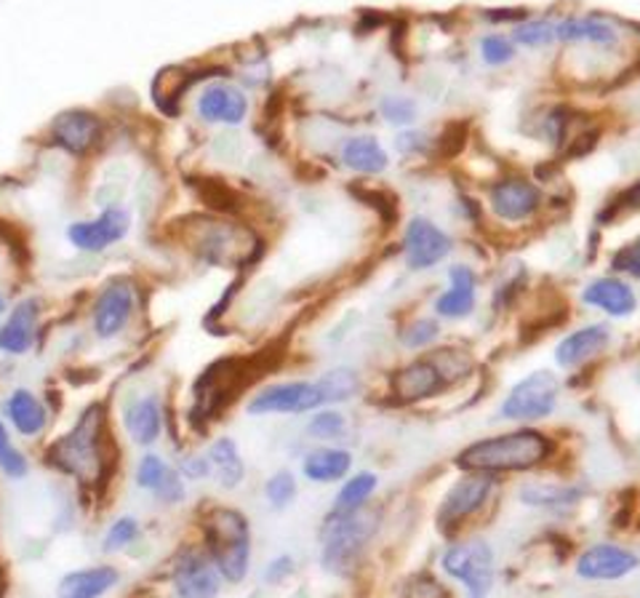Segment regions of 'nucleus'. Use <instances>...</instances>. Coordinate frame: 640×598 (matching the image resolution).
Returning a JSON list of instances; mask_svg holds the SVG:
<instances>
[{"label": "nucleus", "instance_id": "nucleus-17", "mask_svg": "<svg viewBox=\"0 0 640 598\" xmlns=\"http://www.w3.org/2000/svg\"><path fill=\"white\" fill-rule=\"evenodd\" d=\"M539 190L533 188L529 179L520 177H507L499 185H493L491 190V206L493 215L518 222V219L531 217L539 206Z\"/></svg>", "mask_w": 640, "mask_h": 598}, {"label": "nucleus", "instance_id": "nucleus-9", "mask_svg": "<svg viewBox=\"0 0 640 598\" xmlns=\"http://www.w3.org/2000/svg\"><path fill=\"white\" fill-rule=\"evenodd\" d=\"M640 567V558L632 554L630 548L613 542H598L590 545L577 561V575L582 580H598V582H613L624 580L630 571Z\"/></svg>", "mask_w": 640, "mask_h": 598}, {"label": "nucleus", "instance_id": "nucleus-2", "mask_svg": "<svg viewBox=\"0 0 640 598\" xmlns=\"http://www.w3.org/2000/svg\"><path fill=\"white\" fill-rule=\"evenodd\" d=\"M206 554L224 580L240 582L251 564V527L236 508H217L206 518Z\"/></svg>", "mask_w": 640, "mask_h": 598}, {"label": "nucleus", "instance_id": "nucleus-36", "mask_svg": "<svg viewBox=\"0 0 640 598\" xmlns=\"http://www.w3.org/2000/svg\"><path fill=\"white\" fill-rule=\"evenodd\" d=\"M139 535V524H137V518H131V516H123V518H118L116 524H112L110 529H107V537H104V550H120V548H126V545L133 542V537Z\"/></svg>", "mask_w": 640, "mask_h": 598}, {"label": "nucleus", "instance_id": "nucleus-25", "mask_svg": "<svg viewBox=\"0 0 640 598\" xmlns=\"http://www.w3.org/2000/svg\"><path fill=\"white\" fill-rule=\"evenodd\" d=\"M126 430H129L131 441L139 447H152L163 430V415L156 398H142V401L131 403L126 411Z\"/></svg>", "mask_w": 640, "mask_h": 598}, {"label": "nucleus", "instance_id": "nucleus-39", "mask_svg": "<svg viewBox=\"0 0 640 598\" xmlns=\"http://www.w3.org/2000/svg\"><path fill=\"white\" fill-rule=\"evenodd\" d=\"M382 116L384 121L396 123V126H406V123H413V118H417V108H413V102L403 97H387L382 102Z\"/></svg>", "mask_w": 640, "mask_h": 598}, {"label": "nucleus", "instance_id": "nucleus-1", "mask_svg": "<svg viewBox=\"0 0 640 598\" xmlns=\"http://www.w3.org/2000/svg\"><path fill=\"white\" fill-rule=\"evenodd\" d=\"M552 455V441L533 428L510 430L491 438H480L457 455V468L476 476L526 474L539 468Z\"/></svg>", "mask_w": 640, "mask_h": 598}, {"label": "nucleus", "instance_id": "nucleus-38", "mask_svg": "<svg viewBox=\"0 0 640 598\" xmlns=\"http://www.w3.org/2000/svg\"><path fill=\"white\" fill-rule=\"evenodd\" d=\"M438 335H440L438 321H432V318H419V321H413L411 327L406 329L403 345H409V348H424V345L436 342Z\"/></svg>", "mask_w": 640, "mask_h": 598}, {"label": "nucleus", "instance_id": "nucleus-4", "mask_svg": "<svg viewBox=\"0 0 640 598\" xmlns=\"http://www.w3.org/2000/svg\"><path fill=\"white\" fill-rule=\"evenodd\" d=\"M57 460L64 470L86 478V481L102 474V409L91 407L80 417L76 430L62 438V443L57 447Z\"/></svg>", "mask_w": 640, "mask_h": 598}, {"label": "nucleus", "instance_id": "nucleus-14", "mask_svg": "<svg viewBox=\"0 0 640 598\" xmlns=\"http://www.w3.org/2000/svg\"><path fill=\"white\" fill-rule=\"evenodd\" d=\"M133 313V289L126 281H112L99 295L93 308V331L102 340H112L126 329Z\"/></svg>", "mask_w": 640, "mask_h": 598}, {"label": "nucleus", "instance_id": "nucleus-18", "mask_svg": "<svg viewBox=\"0 0 640 598\" xmlns=\"http://www.w3.org/2000/svg\"><path fill=\"white\" fill-rule=\"evenodd\" d=\"M582 302L613 318H624L636 310L638 299L632 286L622 281V278H598V281H592L582 291Z\"/></svg>", "mask_w": 640, "mask_h": 598}, {"label": "nucleus", "instance_id": "nucleus-43", "mask_svg": "<svg viewBox=\"0 0 640 598\" xmlns=\"http://www.w3.org/2000/svg\"><path fill=\"white\" fill-rule=\"evenodd\" d=\"M211 474L209 468V457H190V460H184V476L187 478H206Z\"/></svg>", "mask_w": 640, "mask_h": 598}, {"label": "nucleus", "instance_id": "nucleus-21", "mask_svg": "<svg viewBox=\"0 0 640 598\" xmlns=\"http://www.w3.org/2000/svg\"><path fill=\"white\" fill-rule=\"evenodd\" d=\"M137 484L147 491H156L160 500L179 502L184 497L182 476L171 470L158 455H144L137 468Z\"/></svg>", "mask_w": 640, "mask_h": 598}, {"label": "nucleus", "instance_id": "nucleus-7", "mask_svg": "<svg viewBox=\"0 0 640 598\" xmlns=\"http://www.w3.org/2000/svg\"><path fill=\"white\" fill-rule=\"evenodd\" d=\"M320 407H326V398L318 382H286L270 385L253 396L249 411L251 415H304Z\"/></svg>", "mask_w": 640, "mask_h": 598}, {"label": "nucleus", "instance_id": "nucleus-16", "mask_svg": "<svg viewBox=\"0 0 640 598\" xmlns=\"http://www.w3.org/2000/svg\"><path fill=\"white\" fill-rule=\"evenodd\" d=\"M198 112L209 123L238 126L246 118V112H249V102H246L243 91L236 89V86L211 83L198 97Z\"/></svg>", "mask_w": 640, "mask_h": 598}, {"label": "nucleus", "instance_id": "nucleus-20", "mask_svg": "<svg viewBox=\"0 0 640 598\" xmlns=\"http://www.w3.org/2000/svg\"><path fill=\"white\" fill-rule=\"evenodd\" d=\"M451 289H446L443 295L436 299L438 316L443 318H464L476 310V272L467 265H453L449 270Z\"/></svg>", "mask_w": 640, "mask_h": 598}, {"label": "nucleus", "instance_id": "nucleus-32", "mask_svg": "<svg viewBox=\"0 0 640 598\" xmlns=\"http://www.w3.org/2000/svg\"><path fill=\"white\" fill-rule=\"evenodd\" d=\"M520 500L533 508H566L579 500V489L573 487H552V484H533L520 491Z\"/></svg>", "mask_w": 640, "mask_h": 598}, {"label": "nucleus", "instance_id": "nucleus-8", "mask_svg": "<svg viewBox=\"0 0 640 598\" xmlns=\"http://www.w3.org/2000/svg\"><path fill=\"white\" fill-rule=\"evenodd\" d=\"M491 491H493L491 476L464 474L462 481L453 484L449 495H446L443 502H440L438 508L440 529H453L457 524H462L464 518H470L476 510H480L486 502H489Z\"/></svg>", "mask_w": 640, "mask_h": 598}, {"label": "nucleus", "instance_id": "nucleus-3", "mask_svg": "<svg viewBox=\"0 0 640 598\" xmlns=\"http://www.w3.org/2000/svg\"><path fill=\"white\" fill-rule=\"evenodd\" d=\"M373 531H377V516L363 514V508L333 516L323 531V567L337 575L350 571L363 556Z\"/></svg>", "mask_w": 640, "mask_h": 598}, {"label": "nucleus", "instance_id": "nucleus-30", "mask_svg": "<svg viewBox=\"0 0 640 598\" xmlns=\"http://www.w3.org/2000/svg\"><path fill=\"white\" fill-rule=\"evenodd\" d=\"M377 484H379V478L377 474H371V470H363V474L347 478V481L342 484V489H339L337 500H333L337 514H352V510L363 508V505L371 500L373 491H377Z\"/></svg>", "mask_w": 640, "mask_h": 598}, {"label": "nucleus", "instance_id": "nucleus-31", "mask_svg": "<svg viewBox=\"0 0 640 598\" xmlns=\"http://www.w3.org/2000/svg\"><path fill=\"white\" fill-rule=\"evenodd\" d=\"M316 382H318L320 393H323V398H326V407H329V403L350 401V398L356 396L358 388H360L358 375L352 369H347V367L326 371V375L320 377V380H316Z\"/></svg>", "mask_w": 640, "mask_h": 598}, {"label": "nucleus", "instance_id": "nucleus-35", "mask_svg": "<svg viewBox=\"0 0 640 598\" xmlns=\"http://www.w3.org/2000/svg\"><path fill=\"white\" fill-rule=\"evenodd\" d=\"M0 470L11 478H22L27 476V460L24 455L11 443L9 430L0 422Z\"/></svg>", "mask_w": 640, "mask_h": 598}, {"label": "nucleus", "instance_id": "nucleus-5", "mask_svg": "<svg viewBox=\"0 0 640 598\" xmlns=\"http://www.w3.org/2000/svg\"><path fill=\"white\" fill-rule=\"evenodd\" d=\"M560 396V380L552 371L539 369L533 375L523 377L510 388V393L504 396L499 415L504 420L512 422H537L550 417L558 407Z\"/></svg>", "mask_w": 640, "mask_h": 598}, {"label": "nucleus", "instance_id": "nucleus-15", "mask_svg": "<svg viewBox=\"0 0 640 598\" xmlns=\"http://www.w3.org/2000/svg\"><path fill=\"white\" fill-rule=\"evenodd\" d=\"M446 388V375L440 371L438 363L432 361H413L403 367L392 380V390H396L398 401L417 403L424 398L438 396Z\"/></svg>", "mask_w": 640, "mask_h": 598}, {"label": "nucleus", "instance_id": "nucleus-41", "mask_svg": "<svg viewBox=\"0 0 640 598\" xmlns=\"http://www.w3.org/2000/svg\"><path fill=\"white\" fill-rule=\"evenodd\" d=\"M613 268L619 272H627V276L632 278H640V236L619 251L617 259H613Z\"/></svg>", "mask_w": 640, "mask_h": 598}, {"label": "nucleus", "instance_id": "nucleus-37", "mask_svg": "<svg viewBox=\"0 0 640 598\" xmlns=\"http://www.w3.org/2000/svg\"><path fill=\"white\" fill-rule=\"evenodd\" d=\"M516 41L523 46L556 43V38H552V19H537V22L520 24L516 30Z\"/></svg>", "mask_w": 640, "mask_h": 598}, {"label": "nucleus", "instance_id": "nucleus-28", "mask_svg": "<svg viewBox=\"0 0 640 598\" xmlns=\"http://www.w3.org/2000/svg\"><path fill=\"white\" fill-rule=\"evenodd\" d=\"M552 38L558 43H613V30L598 19H556Z\"/></svg>", "mask_w": 640, "mask_h": 598}, {"label": "nucleus", "instance_id": "nucleus-10", "mask_svg": "<svg viewBox=\"0 0 640 598\" xmlns=\"http://www.w3.org/2000/svg\"><path fill=\"white\" fill-rule=\"evenodd\" d=\"M403 251L406 262L413 270H427L436 268L438 262H443L451 251V238L438 228L436 222L424 217H413L406 228L403 236Z\"/></svg>", "mask_w": 640, "mask_h": 598}, {"label": "nucleus", "instance_id": "nucleus-29", "mask_svg": "<svg viewBox=\"0 0 640 598\" xmlns=\"http://www.w3.org/2000/svg\"><path fill=\"white\" fill-rule=\"evenodd\" d=\"M9 417L22 436H38L46 428V407L30 390H17L9 398Z\"/></svg>", "mask_w": 640, "mask_h": 598}, {"label": "nucleus", "instance_id": "nucleus-22", "mask_svg": "<svg viewBox=\"0 0 640 598\" xmlns=\"http://www.w3.org/2000/svg\"><path fill=\"white\" fill-rule=\"evenodd\" d=\"M36 329H38V302L36 299H27V302H22L17 310H13L9 323L0 329V350H6V353L11 356L27 353L32 340H36Z\"/></svg>", "mask_w": 640, "mask_h": 598}, {"label": "nucleus", "instance_id": "nucleus-11", "mask_svg": "<svg viewBox=\"0 0 640 598\" xmlns=\"http://www.w3.org/2000/svg\"><path fill=\"white\" fill-rule=\"evenodd\" d=\"M102 134V121L89 110H67L51 123L53 144L72 152V156H86V152L97 150Z\"/></svg>", "mask_w": 640, "mask_h": 598}, {"label": "nucleus", "instance_id": "nucleus-12", "mask_svg": "<svg viewBox=\"0 0 640 598\" xmlns=\"http://www.w3.org/2000/svg\"><path fill=\"white\" fill-rule=\"evenodd\" d=\"M173 588L179 598H217L222 588V571L211 561L209 554H187L173 569Z\"/></svg>", "mask_w": 640, "mask_h": 598}, {"label": "nucleus", "instance_id": "nucleus-33", "mask_svg": "<svg viewBox=\"0 0 640 598\" xmlns=\"http://www.w3.org/2000/svg\"><path fill=\"white\" fill-rule=\"evenodd\" d=\"M344 430H347L344 415L333 409H320L312 415V420L307 422V436L318 438V441H333V438H342Z\"/></svg>", "mask_w": 640, "mask_h": 598}, {"label": "nucleus", "instance_id": "nucleus-26", "mask_svg": "<svg viewBox=\"0 0 640 598\" xmlns=\"http://www.w3.org/2000/svg\"><path fill=\"white\" fill-rule=\"evenodd\" d=\"M206 457H209L211 474L217 476V481L222 484L224 489H236V487H240V484H243L246 465H243V457H240V451H238L232 438H217V441L211 443L209 455Z\"/></svg>", "mask_w": 640, "mask_h": 598}, {"label": "nucleus", "instance_id": "nucleus-19", "mask_svg": "<svg viewBox=\"0 0 640 598\" xmlns=\"http://www.w3.org/2000/svg\"><path fill=\"white\" fill-rule=\"evenodd\" d=\"M609 337H611V331L606 323H592V327L573 331V335L566 337V340L556 348L558 367H563V369L582 367L584 361H590L592 356H598L600 350L609 345Z\"/></svg>", "mask_w": 640, "mask_h": 598}, {"label": "nucleus", "instance_id": "nucleus-44", "mask_svg": "<svg viewBox=\"0 0 640 598\" xmlns=\"http://www.w3.org/2000/svg\"><path fill=\"white\" fill-rule=\"evenodd\" d=\"M293 569V561H291V556H280L276 558V561L270 564V569H267V580L270 582H276V580H283L286 575Z\"/></svg>", "mask_w": 640, "mask_h": 598}, {"label": "nucleus", "instance_id": "nucleus-42", "mask_svg": "<svg viewBox=\"0 0 640 598\" xmlns=\"http://www.w3.org/2000/svg\"><path fill=\"white\" fill-rule=\"evenodd\" d=\"M409 598H451V594H446L443 590V585H440L438 580H432L430 575L427 577H417L409 585V594H406Z\"/></svg>", "mask_w": 640, "mask_h": 598}, {"label": "nucleus", "instance_id": "nucleus-23", "mask_svg": "<svg viewBox=\"0 0 640 598\" xmlns=\"http://www.w3.org/2000/svg\"><path fill=\"white\" fill-rule=\"evenodd\" d=\"M118 582V571L112 567L78 569L62 577L59 598H99Z\"/></svg>", "mask_w": 640, "mask_h": 598}, {"label": "nucleus", "instance_id": "nucleus-6", "mask_svg": "<svg viewBox=\"0 0 640 598\" xmlns=\"http://www.w3.org/2000/svg\"><path fill=\"white\" fill-rule=\"evenodd\" d=\"M440 567L457 582H462L470 598H486L493 585V550L483 540L457 542L440 558Z\"/></svg>", "mask_w": 640, "mask_h": 598}, {"label": "nucleus", "instance_id": "nucleus-24", "mask_svg": "<svg viewBox=\"0 0 640 598\" xmlns=\"http://www.w3.org/2000/svg\"><path fill=\"white\" fill-rule=\"evenodd\" d=\"M352 470V455L347 449H312L304 457L302 474L316 484H337Z\"/></svg>", "mask_w": 640, "mask_h": 598}, {"label": "nucleus", "instance_id": "nucleus-45", "mask_svg": "<svg viewBox=\"0 0 640 598\" xmlns=\"http://www.w3.org/2000/svg\"><path fill=\"white\" fill-rule=\"evenodd\" d=\"M3 308H6V302H3V297H0V310H3Z\"/></svg>", "mask_w": 640, "mask_h": 598}, {"label": "nucleus", "instance_id": "nucleus-34", "mask_svg": "<svg viewBox=\"0 0 640 598\" xmlns=\"http://www.w3.org/2000/svg\"><path fill=\"white\" fill-rule=\"evenodd\" d=\"M264 497H267V502H270V508H276V510L289 508V505L293 502V497H297V478H293L291 470H278V474H272L270 478H267Z\"/></svg>", "mask_w": 640, "mask_h": 598}, {"label": "nucleus", "instance_id": "nucleus-27", "mask_svg": "<svg viewBox=\"0 0 640 598\" xmlns=\"http://www.w3.org/2000/svg\"><path fill=\"white\" fill-rule=\"evenodd\" d=\"M342 161L350 166L352 171H360V175H379V171H384L387 163H390L379 139L369 134L347 139L342 148Z\"/></svg>", "mask_w": 640, "mask_h": 598}, {"label": "nucleus", "instance_id": "nucleus-40", "mask_svg": "<svg viewBox=\"0 0 640 598\" xmlns=\"http://www.w3.org/2000/svg\"><path fill=\"white\" fill-rule=\"evenodd\" d=\"M480 51H483V59L489 64H504V62H510L512 54H516V46H512L510 41H504V38L491 36V38H483Z\"/></svg>", "mask_w": 640, "mask_h": 598}, {"label": "nucleus", "instance_id": "nucleus-13", "mask_svg": "<svg viewBox=\"0 0 640 598\" xmlns=\"http://www.w3.org/2000/svg\"><path fill=\"white\" fill-rule=\"evenodd\" d=\"M131 228V219L123 209H104L97 219L76 222L67 230L70 243L80 251H102L107 246L118 243Z\"/></svg>", "mask_w": 640, "mask_h": 598}]
</instances>
